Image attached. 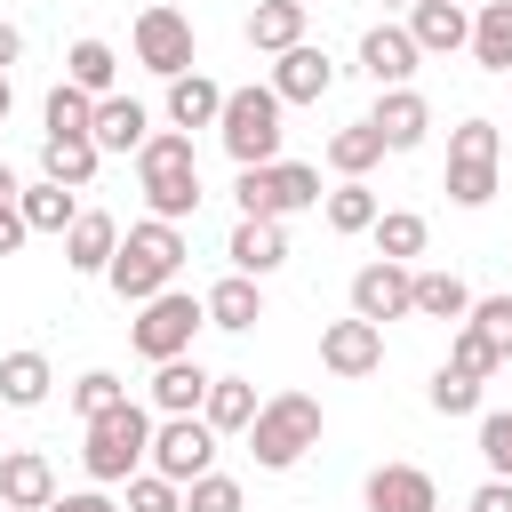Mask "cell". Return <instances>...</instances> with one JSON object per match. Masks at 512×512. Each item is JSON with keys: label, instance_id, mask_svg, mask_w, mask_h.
Segmentation results:
<instances>
[{"label": "cell", "instance_id": "1", "mask_svg": "<svg viewBox=\"0 0 512 512\" xmlns=\"http://www.w3.org/2000/svg\"><path fill=\"white\" fill-rule=\"evenodd\" d=\"M184 256H192L184 224H160V216H144V224H128V232H120V248H112V264H104V288H112L120 304H152L160 288H176Z\"/></svg>", "mask_w": 512, "mask_h": 512}, {"label": "cell", "instance_id": "2", "mask_svg": "<svg viewBox=\"0 0 512 512\" xmlns=\"http://www.w3.org/2000/svg\"><path fill=\"white\" fill-rule=\"evenodd\" d=\"M136 184H144V208L160 216V224H184V216H200V152H192V136L184 128H152L144 136V152H136Z\"/></svg>", "mask_w": 512, "mask_h": 512}, {"label": "cell", "instance_id": "3", "mask_svg": "<svg viewBox=\"0 0 512 512\" xmlns=\"http://www.w3.org/2000/svg\"><path fill=\"white\" fill-rule=\"evenodd\" d=\"M320 432H328L320 400L288 384V392H272V400L256 408V424H248V456H256L264 472H288V464H304V456L320 448Z\"/></svg>", "mask_w": 512, "mask_h": 512}, {"label": "cell", "instance_id": "4", "mask_svg": "<svg viewBox=\"0 0 512 512\" xmlns=\"http://www.w3.org/2000/svg\"><path fill=\"white\" fill-rule=\"evenodd\" d=\"M144 448H152V408H136V400L88 416V432H80V464L96 488H120L128 472H144Z\"/></svg>", "mask_w": 512, "mask_h": 512}, {"label": "cell", "instance_id": "5", "mask_svg": "<svg viewBox=\"0 0 512 512\" xmlns=\"http://www.w3.org/2000/svg\"><path fill=\"white\" fill-rule=\"evenodd\" d=\"M280 112H288V104H280L272 88H256V80H248V88H224L216 136H224L232 168H272V160H280V136H288V128H280Z\"/></svg>", "mask_w": 512, "mask_h": 512}, {"label": "cell", "instance_id": "6", "mask_svg": "<svg viewBox=\"0 0 512 512\" xmlns=\"http://www.w3.org/2000/svg\"><path fill=\"white\" fill-rule=\"evenodd\" d=\"M496 168H504V128L496 120H456L448 128V200L456 208H488L496 200Z\"/></svg>", "mask_w": 512, "mask_h": 512}, {"label": "cell", "instance_id": "7", "mask_svg": "<svg viewBox=\"0 0 512 512\" xmlns=\"http://www.w3.org/2000/svg\"><path fill=\"white\" fill-rule=\"evenodd\" d=\"M208 328V312H200V296L192 288H160L152 304H136V320H128V344H136V360H184L192 352V336Z\"/></svg>", "mask_w": 512, "mask_h": 512}, {"label": "cell", "instance_id": "8", "mask_svg": "<svg viewBox=\"0 0 512 512\" xmlns=\"http://www.w3.org/2000/svg\"><path fill=\"white\" fill-rule=\"evenodd\" d=\"M232 200H240V216H272V224H288V216L320 208V168H312V160H272V168H240Z\"/></svg>", "mask_w": 512, "mask_h": 512}, {"label": "cell", "instance_id": "9", "mask_svg": "<svg viewBox=\"0 0 512 512\" xmlns=\"http://www.w3.org/2000/svg\"><path fill=\"white\" fill-rule=\"evenodd\" d=\"M128 48H136V64H144V72H160V80H176V72H200V32H192V16H184V8H168V0L136 8V32H128Z\"/></svg>", "mask_w": 512, "mask_h": 512}, {"label": "cell", "instance_id": "10", "mask_svg": "<svg viewBox=\"0 0 512 512\" xmlns=\"http://www.w3.org/2000/svg\"><path fill=\"white\" fill-rule=\"evenodd\" d=\"M144 472L192 488L200 472H216V432L200 416H152V448H144Z\"/></svg>", "mask_w": 512, "mask_h": 512}, {"label": "cell", "instance_id": "11", "mask_svg": "<svg viewBox=\"0 0 512 512\" xmlns=\"http://www.w3.org/2000/svg\"><path fill=\"white\" fill-rule=\"evenodd\" d=\"M408 280H416V264H392V256H368L360 272H352V320H408Z\"/></svg>", "mask_w": 512, "mask_h": 512}, {"label": "cell", "instance_id": "12", "mask_svg": "<svg viewBox=\"0 0 512 512\" xmlns=\"http://www.w3.org/2000/svg\"><path fill=\"white\" fill-rule=\"evenodd\" d=\"M320 368L344 376V384H352V376H376V368H384V328H376V320H352V312L328 320V328H320Z\"/></svg>", "mask_w": 512, "mask_h": 512}, {"label": "cell", "instance_id": "13", "mask_svg": "<svg viewBox=\"0 0 512 512\" xmlns=\"http://www.w3.org/2000/svg\"><path fill=\"white\" fill-rule=\"evenodd\" d=\"M280 104H320L328 88H336V64H328V48H312V40H296L288 56H272V80H264Z\"/></svg>", "mask_w": 512, "mask_h": 512}, {"label": "cell", "instance_id": "14", "mask_svg": "<svg viewBox=\"0 0 512 512\" xmlns=\"http://www.w3.org/2000/svg\"><path fill=\"white\" fill-rule=\"evenodd\" d=\"M224 264L248 272V280H272V272L288 264V224H272V216H240L232 240H224Z\"/></svg>", "mask_w": 512, "mask_h": 512}, {"label": "cell", "instance_id": "15", "mask_svg": "<svg viewBox=\"0 0 512 512\" xmlns=\"http://www.w3.org/2000/svg\"><path fill=\"white\" fill-rule=\"evenodd\" d=\"M416 40H408V24H368L360 32V72L376 80V88H408L416 80Z\"/></svg>", "mask_w": 512, "mask_h": 512}, {"label": "cell", "instance_id": "16", "mask_svg": "<svg viewBox=\"0 0 512 512\" xmlns=\"http://www.w3.org/2000/svg\"><path fill=\"white\" fill-rule=\"evenodd\" d=\"M368 128L384 136V152H416V144L432 136V104H424L416 88H376V112H368Z\"/></svg>", "mask_w": 512, "mask_h": 512}, {"label": "cell", "instance_id": "17", "mask_svg": "<svg viewBox=\"0 0 512 512\" xmlns=\"http://www.w3.org/2000/svg\"><path fill=\"white\" fill-rule=\"evenodd\" d=\"M144 136H152V112L136 104V96H96V112H88V144L112 160V152H144Z\"/></svg>", "mask_w": 512, "mask_h": 512}, {"label": "cell", "instance_id": "18", "mask_svg": "<svg viewBox=\"0 0 512 512\" xmlns=\"http://www.w3.org/2000/svg\"><path fill=\"white\" fill-rule=\"evenodd\" d=\"M0 504L8 512H48L56 504V464L40 448H8L0 456Z\"/></svg>", "mask_w": 512, "mask_h": 512}, {"label": "cell", "instance_id": "19", "mask_svg": "<svg viewBox=\"0 0 512 512\" xmlns=\"http://www.w3.org/2000/svg\"><path fill=\"white\" fill-rule=\"evenodd\" d=\"M360 496H368V512H440V488L424 464H376Z\"/></svg>", "mask_w": 512, "mask_h": 512}, {"label": "cell", "instance_id": "20", "mask_svg": "<svg viewBox=\"0 0 512 512\" xmlns=\"http://www.w3.org/2000/svg\"><path fill=\"white\" fill-rule=\"evenodd\" d=\"M200 312H208V328H224V336H248V328L264 320V280H248V272H224V280L200 296Z\"/></svg>", "mask_w": 512, "mask_h": 512}, {"label": "cell", "instance_id": "21", "mask_svg": "<svg viewBox=\"0 0 512 512\" xmlns=\"http://www.w3.org/2000/svg\"><path fill=\"white\" fill-rule=\"evenodd\" d=\"M408 40H416V56H456V48L472 40V8H456V0H416V8H408Z\"/></svg>", "mask_w": 512, "mask_h": 512}, {"label": "cell", "instance_id": "22", "mask_svg": "<svg viewBox=\"0 0 512 512\" xmlns=\"http://www.w3.org/2000/svg\"><path fill=\"white\" fill-rule=\"evenodd\" d=\"M112 248H120V224H112L104 208H80V216H72V232H64V264H72L80 280H104Z\"/></svg>", "mask_w": 512, "mask_h": 512}, {"label": "cell", "instance_id": "23", "mask_svg": "<svg viewBox=\"0 0 512 512\" xmlns=\"http://www.w3.org/2000/svg\"><path fill=\"white\" fill-rule=\"evenodd\" d=\"M200 400H208V368L192 352L152 368V416H200Z\"/></svg>", "mask_w": 512, "mask_h": 512}, {"label": "cell", "instance_id": "24", "mask_svg": "<svg viewBox=\"0 0 512 512\" xmlns=\"http://www.w3.org/2000/svg\"><path fill=\"white\" fill-rule=\"evenodd\" d=\"M96 168H104V152H96L88 136H40V176H48V184L88 192V184H96Z\"/></svg>", "mask_w": 512, "mask_h": 512}, {"label": "cell", "instance_id": "25", "mask_svg": "<svg viewBox=\"0 0 512 512\" xmlns=\"http://www.w3.org/2000/svg\"><path fill=\"white\" fill-rule=\"evenodd\" d=\"M464 312H472V288H464L456 272H440V264H432V272H416V280H408V320H448V328H456Z\"/></svg>", "mask_w": 512, "mask_h": 512}, {"label": "cell", "instance_id": "26", "mask_svg": "<svg viewBox=\"0 0 512 512\" xmlns=\"http://www.w3.org/2000/svg\"><path fill=\"white\" fill-rule=\"evenodd\" d=\"M256 408H264V400H256V384H248V376H208L200 424H208V432L224 440V432H248V424H256Z\"/></svg>", "mask_w": 512, "mask_h": 512}, {"label": "cell", "instance_id": "27", "mask_svg": "<svg viewBox=\"0 0 512 512\" xmlns=\"http://www.w3.org/2000/svg\"><path fill=\"white\" fill-rule=\"evenodd\" d=\"M48 392H56V368H48V352H0V400L8 408H48Z\"/></svg>", "mask_w": 512, "mask_h": 512}, {"label": "cell", "instance_id": "28", "mask_svg": "<svg viewBox=\"0 0 512 512\" xmlns=\"http://www.w3.org/2000/svg\"><path fill=\"white\" fill-rule=\"evenodd\" d=\"M464 48H472V64H480V72H496V80H504V72H512V0H480V8H472V40H464Z\"/></svg>", "mask_w": 512, "mask_h": 512}, {"label": "cell", "instance_id": "29", "mask_svg": "<svg viewBox=\"0 0 512 512\" xmlns=\"http://www.w3.org/2000/svg\"><path fill=\"white\" fill-rule=\"evenodd\" d=\"M216 112H224V88L208 80V72H176L168 80V128H216Z\"/></svg>", "mask_w": 512, "mask_h": 512}, {"label": "cell", "instance_id": "30", "mask_svg": "<svg viewBox=\"0 0 512 512\" xmlns=\"http://www.w3.org/2000/svg\"><path fill=\"white\" fill-rule=\"evenodd\" d=\"M320 160H328V168H336L344 184H368V168L384 160V136H376L368 120H344V128H336V136L320 144Z\"/></svg>", "mask_w": 512, "mask_h": 512}, {"label": "cell", "instance_id": "31", "mask_svg": "<svg viewBox=\"0 0 512 512\" xmlns=\"http://www.w3.org/2000/svg\"><path fill=\"white\" fill-rule=\"evenodd\" d=\"M16 216H24V232H72V216H80V192H64V184H48V176H32L24 192H16Z\"/></svg>", "mask_w": 512, "mask_h": 512}, {"label": "cell", "instance_id": "32", "mask_svg": "<svg viewBox=\"0 0 512 512\" xmlns=\"http://www.w3.org/2000/svg\"><path fill=\"white\" fill-rule=\"evenodd\" d=\"M304 0H256L248 8V48H264V56H288L296 40H304Z\"/></svg>", "mask_w": 512, "mask_h": 512}, {"label": "cell", "instance_id": "33", "mask_svg": "<svg viewBox=\"0 0 512 512\" xmlns=\"http://www.w3.org/2000/svg\"><path fill=\"white\" fill-rule=\"evenodd\" d=\"M64 80H72L80 96H112V88H120V56H112V40H96V32L72 40V48H64Z\"/></svg>", "mask_w": 512, "mask_h": 512}, {"label": "cell", "instance_id": "34", "mask_svg": "<svg viewBox=\"0 0 512 512\" xmlns=\"http://www.w3.org/2000/svg\"><path fill=\"white\" fill-rule=\"evenodd\" d=\"M368 240H376V256H392V264H416V256H424V240H432V224H424L416 208H384V216L368 224Z\"/></svg>", "mask_w": 512, "mask_h": 512}, {"label": "cell", "instance_id": "35", "mask_svg": "<svg viewBox=\"0 0 512 512\" xmlns=\"http://www.w3.org/2000/svg\"><path fill=\"white\" fill-rule=\"evenodd\" d=\"M320 216H328V232H344V240H360L376 216H384V200L368 192V184H336V192H320Z\"/></svg>", "mask_w": 512, "mask_h": 512}, {"label": "cell", "instance_id": "36", "mask_svg": "<svg viewBox=\"0 0 512 512\" xmlns=\"http://www.w3.org/2000/svg\"><path fill=\"white\" fill-rule=\"evenodd\" d=\"M88 112H96V96H80L72 80H56L48 104H40V120H48L40 136H88Z\"/></svg>", "mask_w": 512, "mask_h": 512}, {"label": "cell", "instance_id": "37", "mask_svg": "<svg viewBox=\"0 0 512 512\" xmlns=\"http://www.w3.org/2000/svg\"><path fill=\"white\" fill-rule=\"evenodd\" d=\"M464 328H472V336H480L496 360H512V296H472Z\"/></svg>", "mask_w": 512, "mask_h": 512}, {"label": "cell", "instance_id": "38", "mask_svg": "<svg viewBox=\"0 0 512 512\" xmlns=\"http://www.w3.org/2000/svg\"><path fill=\"white\" fill-rule=\"evenodd\" d=\"M120 400H128V384H120L112 368H80V376H72V416H80V424L104 416V408H120Z\"/></svg>", "mask_w": 512, "mask_h": 512}, {"label": "cell", "instance_id": "39", "mask_svg": "<svg viewBox=\"0 0 512 512\" xmlns=\"http://www.w3.org/2000/svg\"><path fill=\"white\" fill-rule=\"evenodd\" d=\"M424 400H432L440 416H480V384H472V376H456L448 360L432 368V384H424Z\"/></svg>", "mask_w": 512, "mask_h": 512}, {"label": "cell", "instance_id": "40", "mask_svg": "<svg viewBox=\"0 0 512 512\" xmlns=\"http://www.w3.org/2000/svg\"><path fill=\"white\" fill-rule=\"evenodd\" d=\"M480 464L488 480H512V408H480Z\"/></svg>", "mask_w": 512, "mask_h": 512}, {"label": "cell", "instance_id": "41", "mask_svg": "<svg viewBox=\"0 0 512 512\" xmlns=\"http://www.w3.org/2000/svg\"><path fill=\"white\" fill-rule=\"evenodd\" d=\"M120 488H128V504H120V512H184V488H176V480H160V472H128Z\"/></svg>", "mask_w": 512, "mask_h": 512}, {"label": "cell", "instance_id": "42", "mask_svg": "<svg viewBox=\"0 0 512 512\" xmlns=\"http://www.w3.org/2000/svg\"><path fill=\"white\" fill-rule=\"evenodd\" d=\"M184 512H248V496H240L232 472H200V480L184 488Z\"/></svg>", "mask_w": 512, "mask_h": 512}, {"label": "cell", "instance_id": "43", "mask_svg": "<svg viewBox=\"0 0 512 512\" xmlns=\"http://www.w3.org/2000/svg\"><path fill=\"white\" fill-rule=\"evenodd\" d=\"M448 368H456V376H472V384H488L504 360H496V352H488V344H480V336L456 320V336H448Z\"/></svg>", "mask_w": 512, "mask_h": 512}, {"label": "cell", "instance_id": "44", "mask_svg": "<svg viewBox=\"0 0 512 512\" xmlns=\"http://www.w3.org/2000/svg\"><path fill=\"white\" fill-rule=\"evenodd\" d=\"M464 512H512V480H480V488L464 496Z\"/></svg>", "mask_w": 512, "mask_h": 512}, {"label": "cell", "instance_id": "45", "mask_svg": "<svg viewBox=\"0 0 512 512\" xmlns=\"http://www.w3.org/2000/svg\"><path fill=\"white\" fill-rule=\"evenodd\" d=\"M48 512H120V504H112L104 488H72V496L56 488V504H48Z\"/></svg>", "mask_w": 512, "mask_h": 512}, {"label": "cell", "instance_id": "46", "mask_svg": "<svg viewBox=\"0 0 512 512\" xmlns=\"http://www.w3.org/2000/svg\"><path fill=\"white\" fill-rule=\"evenodd\" d=\"M32 232H24V216H16V200H0V256H16Z\"/></svg>", "mask_w": 512, "mask_h": 512}, {"label": "cell", "instance_id": "47", "mask_svg": "<svg viewBox=\"0 0 512 512\" xmlns=\"http://www.w3.org/2000/svg\"><path fill=\"white\" fill-rule=\"evenodd\" d=\"M16 56H24V32H16V24H8V16H0V72H8V64H16Z\"/></svg>", "mask_w": 512, "mask_h": 512}, {"label": "cell", "instance_id": "48", "mask_svg": "<svg viewBox=\"0 0 512 512\" xmlns=\"http://www.w3.org/2000/svg\"><path fill=\"white\" fill-rule=\"evenodd\" d=\"M16 192H24V176H16L8 160H0V200H16Z\"/></svg>", "mask_w": 512, "mask_h": 512}, {"label": "cell", "instance_id": "49", "mask_svg": "<svg viewBox=\"0 0 512 512\" xmlns=\"http://www.w3.org/2000/svg\"><path fill=\"white\" fill-rule=\"evenodd\" d=\"M8 112H16V80L0 72V128H8Z\"/></svg>", "mask_w": 512, "mask_h": 512}, {"label": "cell", "instance_id": "50", "mask_svg": "<svg viewBox=\"0 0 512 512\" xmlns=\"http://www.w3.org/2000/svg\"><path fill=\"white\" fill-rule=\"evenodd\" d=\"M384 8H416V0H384Z\"/></svg>", "mask_w": 512, "mask_h": 512}, {"label": "cell", "instance_id": "51", "mask_svg": "<svg viewBox=\"0 0 512 512\" xmlns=\"http://www.w3.org/2000/svg\"><path fill=\"white\" fill-rule=\"evenodd\" d=\"M456 8H480V0H456Z\"/></svg>", "mask_w": 512, "mask_h": 512}, {"label": "cell", "instance_id": "52", "mask_svg": "<svg viewBox=\"0 0 512 512\" xmlns=\"http://www.w3.org/2000/svg\"><path fill=\"white\" fill-rule=\"evenodd\" d=\"M504 80H512V72H504Z\"/></svg>", "mask_w": 512, "mask_h": 512}, {"label": "cell", "instance_id": "53", "mask_svg": "<svg viewBox=\"0 0 512 512\" xmlns=\"http://www.w3.org/2000/svg\"><path fill=\"white\" fill-rule=\"evenodd\" d=\"M0 512H8V504H0Z\"/></svg>", "mask_w": 512, "mask_h": 512}, {"label": "cell", "instance_id": "54", "mask_svg": "<svg viewBox=\"0 0 512 512\" xmlns=\"http://www.w3.org/2000/svg\"><path fill=\"white\" fill-rule=\"evenodd\" d=\"M304 8H312V0H304Z\"/></svg>", "mask_w": 512, "mask_h": 512}]
</instances>
